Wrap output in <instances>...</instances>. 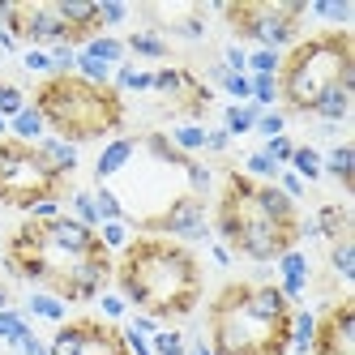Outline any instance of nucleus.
Instances as JSON below:
<instances>
[{"label": "nucleus", "mask_w": 355, "mask_h": 355, "mask_svg": "<svg viewBox=\"0 0 355 355\" xmlns=\"http://www.w3.org/2000/svg\"><path fill=\"white\" fill-rule=\"evenodd\" d=\"M112 90H116V94H150V90H155V69H141V64H129V60H124V64L112 73Z\"/></svg>", "instance_id": "nucleus-20"}, {"label": "nucleus", "mask_w": 355, "mask_h": 355, "mask_svg": "<svg viewBox=\"0 0 355 355\" xmlns=\"http://www.w3.org/2000/svg\"><path fill=\"white\" fill-rule=\"evenodd\" d=\"M180 175H184V180H189V193H193V197H201V201L210 197V189H214V171H210L206 163H197V159H189Z\"/></svg>", "instance_id": "nucleus-35"}, {"label": "nucleus", "mask_w": 355, "mask_h": 355, "mask_svg": "<svg viewBox=\"0 0 355 355\" xmlns=\"http://www.w3.org/2000/svg\"><path fill=\"white\" fill-rule=\"evenodd\" d=\"M167 137H171V146L180 150L184 159H193V155H201V150H206V129H201V124H189V120H180Z\"/></svg>", "instance_id": "nucleus-27"}, {"label": "nucleus", "mask_w": 355, "mask_h": 355, "mask_svg": "<svg viewBox=\"0 0 355 355\" xmlns=\"http://www.w3.org/2000/svg\"><path fill=\"white\" fill-rule=\"evenodd\" d=\"M244 175H248V180H257V184H274L278 180V171H283V167H278V163H270L266 155H261V150H248V155H244V167H240Z\"/></svg>", "instance_id": "nucleus-32"}, {"label": "nucleus", "mask_w": 355, "mask_h": 355, "mask_svg": "<svg viewBox=\"0 0 355 355\" xmlns=\"http://www.w3.org/2000/svg\"><path fill=\"white\" fill-rule=\"evenodd\" d=\"M210 232H218V244L236 248L240 257L270 266L287 248H300V210L278 184H257L244 171H227Z\"/></svg>", "instance_id": "nucleus-2"}, {"label": "nucleus", "mask_w": 355, "mask_h": 355, "mask_svg": "<svg viewBox=\"0 0 355 355\" xmlns=\"http://www.w3.org/2000/svg\"><path fill=\"white\" fill-rule=\"evenodd\" d=\"M133 227L141 236H163V240H175V244H201V240H210V210H206L201 197L180 193L167 210H159L155 218H141Z\"/></svg>", "instance_id": "nucleus-8"}, {"label": "nucleus", "mask_w": 355, "mask_h": 355, "mask_svg": "<svg viewBox=\"0 0 355 355\" xmlns=\"http://www.w3.org/2000/svg\"><path fill=\"white\" fill-rule=\"evenodd\" d=\"M90 193H94V210H98V223H124V201H120V193H116V189L98 184V189H90Z\"/></svg>", "instance_id": "nucleus-30"}, {"label": "nucleus", "mask_w": 355, "mask_h": 355, "mask_svg": "<svg viewBox=\"0 0 355 355\" xmlns=\"http://www.w3.org/2000/svg\"><path fill=\"white\" fill-rule=\"evenodd\" d=\"M78 52H86V56H94V60H103L107 69H120L124 56H129V52H124V39H116V35H90V39L78 47Z\"/></svg>", "instance_id": "nucleus-23"}, {"label": "nucleus", "mask_w": 355, "mask_h": 355, "mask_svg": "<svg viewBox=\"0 0 355 355\" xmlns=\"http://www.w3.org/2000/svg\"><path fill=\"white\" fill-rule=\"evenodd\" d=\"M309 13L317 17V21H329V26H338V31H347V21H351V0H313L309 5Z\"/></svg>", "instance_id": "nucleus-29"}, {"label": "nucleus", "mask_w": 355, "mask_h": 355, "mask_svg": "<svg viewBox=\"0 0 355 355\" xmlns=\"http://www.w3.org/2000/svg\"><path fill=\"white\" fill-rule=\"evenodd\" d=\"M321 163H325V175H329V180H338L347 193L355 189V146H351V141L329 146V155H321Z\"/></svg>", "instance_id": "nucleus-18"}, {"label": "nucleus", "mask_w": 355, "mask_h": 355, "mask_svg": "<svg viewBox=\"0 0 355 355\" xmlns=\"http://www.w3.org/2000/svg\"><path fill=\"white\" fill-rule=\"evenodd\" d=\"M133 159H137V137H112L103 150H98V159H94V175L107 184V180H116V175L129 167Z\"/></svg>", "instance_id": "nucleus-14"}, {"label": "nucleus", "mask_w": 355, "mask_h": 355, "mask_svg": "<svg viewBox=\"0 0 355 355\" xmlns=\"http://www.w3.org/2000/svg\"><path fill=\"white\" fill-rule=\"evenodd\" d=\"M304 184H317L321 175H325V163H321V150L317 146H295L291 150V163H287Z\"/></svg>", "instance_id": "nucleus-25"}, {"label": "nucleus", "mask_w": 355, "mask_h": 355, "mask_svg": "<svg viewBox=\"0 0 355 355\" xmlns=\"http://www.w3.org/2000/svg\"><path fill=\"white\" fill-rule=\"evenodd\" d=\"M278 69H283V56L278 52H266V47H248V78H278Z\"/></svg>", "instance_id": "nucleus-33"}, {"label": "nucleus", "mask_w": 355, "mask_h": 355, "mask_svg": "<svg viewBox=\"0 0 355 355\" xmlns=\"http://www.w3.org/2000/svg\"><path fill=\"white\" fill-rule=\"evenodd\" d=\"M252 133H261V137H278V133H287V112H278V107L261 112V116H257V124H252Z\"/></svg>", "instance_id": "nucleus-43"}, {"label": "nucleus", "mask_w": 355, "mask_h": 355, "mask_svg": "<svg viewBox=\"0 0 355 355\" xmlns=\"http://www.w3.org/2000/svg\"><path fill=\"white\" fill-rule=\"evenodd\" d=\"M98 313L107 317V325H116L124 313H129V300H124L120 291H103V295H98Z\"/></svg>", "instance_id": "nucleus-45"}, {"label": "nucleus", "mask_w": 355, "mask_h": 355, "mask_svg": "<svg viewBox=\"0 0 355 355\" xmlns=\"http://www.w3.org/2000/svg\"><path fill=\"white\" fill-rule=\"evenodd\" d=\"M0 137H9V120L5 116H0Z\"/></svg>", "instance_id": "nucleus-58"}, {"label": "nucleus", "mask_w": 355, "mask_h": 355, "mask_svg": "<svg viewBox=\"0 0 355 355\" xmlns=\"http://www.w3.org/2000/svg\"><path fill=\"white\" fill-rule=\"evenodd\" d=\"M78 355H129V351H124V338H120L116 325L82 317V347H78Z\"/></svg>", "instance_id": "nucleus-13"}, {"label": "nucleus", "mask_w": 355, "mask_h": 355, "mask_svg": "<svg viewBox=\"0 0 355 355\" xmlns=\"http://www.w3.org/2000/svg\"><path fill=\"white\" fill-rule=\"evenodd\" d=\"M26 214H31L35 223H52V218H60V197H43V201H35Z\"/></svg>", "instance_id": "nucleus-49"}, {"label": "nucleus", "mask_w": 355, "mask_h": 355, "mask_svg": "<svg viewBox=\"0 0 355 355\" xmlns=\"http://www.w3.org/2000/svg\"><path fill=\"white\" fill-rule=\"evenodd\" d=\"M112 73H116V69H107L103 60H94V56L78 52V64H73V78H82V82H90V86H112Z\"/></svg>", "instance_id": "nucleus-31"}, {"label": "nucleus", "mask_w": 355, "mask_h": 355, "mask_svg": "<svg viewBox=\"0 0 355 355\" xmlns=\"http://www.w3.org/2000/svg\"><path fill=\"white\" fill-rule=\"evenodd\" d=\"M35 334V329H31V317L26 313H21V309H13V304H9V309L5 313H0V343H5V347H21V343H26Z\"/></svg>", "instance_id": "nucleus-24"}, {"label": "nucleus", "mask_w": 355, "mask_h": 355, "mask_svg": "<svg viewBox=\"0 0 355 355\" xmlns=\"http://www.w3.org/2000/svg\"><path fill=\"white\" fill-rule=\"evenodd\" d=\"M98 244H103V252H124L133 240V227L129 223H98Z\"/></svg>", "instance_id": "nucleus-34"}, {"label": "nucleus", "mask_w": 355, "mask_h": 355, "mask_svg": "<svg viewBox=\"0 0 355 355\" xmlns=\"http://www.w3.org/2000/svg\"><path fill=\"white\" fill-rule=\"evenodd\" d=\"M210 257H214V266H232V248H227V244H210Z\"/></svg>", "instance_id": "nucleus-53"}, {"label": "nucleus", "mask_w": 355, "mask_h": 355, "mask_svg": "<svg viewBox=\"0 0 355 355\" xmlns=\"http://www.w3.org/2000/svg\"><path fill=\"white\" fill-rule=\"evenodd\" d=\"M35 155H39V163L56 175V180L64 184L73 171H78V163H82V155H78V146H69V141H60V137H52L47 133L43 141H35Z\"/></svg>", "instance_id": "nucleus-12"}, {"label": "nucleus", "mask_w": 355, "mask_h": 355, "mask_svg": "<svg viewBox=\"0 0 355 355\" xmlns=\"http://www.w3.org/2000/svg\"><path fill=\"white\" fill-rule=\"evenodd\" d=\"M291 150H295V141H291L287 133H278V137H266L261 155H266L270 163H278V167H287V163H291Z\"/></svg>", "instance_id": "nucleus-40"}, {"label": "nucleus", "mask_w": 355, "mask_h": 355, "mask_svg": "<svg viewBox=\"0 0 355 355\" xmlns=\"http://www.w3.org/2000/svg\"><path fill=\"white\" fill-rule=\"evenodd\" d=\"M9 35L17 43L26 39L31 47H43V52H47V47H56V43H69V31H64V21L56 17L52 5H17L13 17H9Z\"/></svg>", "instance_id": "nucleus-10"}, {"label": "nucleus", "mask_w": 355, "mask_h": 355, "mask_svg": "<svg viewBox=\"0 0 355 355\" xmlns=\"http://www.w3.org/2000/svg\"><path fill=\"white\" fill-rule=\"evenodd\" d=\"M124 52L137 56V60H167L171 56V43L163 39V31L146 26V31H133L129 39H124Z\"/></svg>", "instance_id": "nucleus-16"}, {"label": "nucleus", "mask_w": 355, "mask_h": 355, "mask_svg": "<svg viewBox=\"0 0 355 355\" xmlns=\"http://www.w3.org/2000/svg\"><path fill=\"white\" fill-rule=\"evenodd\" d=\"M309 13L304 0H240V5H223V17L232 21V31L252 47H266V52H291L295 35H300V17Z\"/></svg>", "instance_id": "nucleus-6"}, {"label": "nucleus", "mask_w": 355, "mask_h": 355, "mask_svg": "<svg viewBox=\"0 0 355 355\" xmlns=\"http://www.w3.org/2000/svg\"><path fill=\"white\" fill-rule=\"evenodd\" d=\"M26 317H35V321H52V325H64L69 321V304L60 300V295H52V291H43V287H35L31 295H26V309H21Z\"/></svg>", "instance_id": "nucleus-19"}, {"label": "nucleus", "mask_w": 355, "mask_h": 355, "mask_svg": "<svg viewBox=\"0 0 355 355\" xmlns=\"http://www.w3.org/2000/svg\"><path fill=\"white\" fill-rule=\"evenodd\" d=\"M47 56H52V78H64V73H73V64H78V47L56 43V47H47Z\"/></svg>", "instance_id": "nucleus-42"}, {"label": "nucleus", "mask_w": 355, "mask_h": 355, "mask_svg": "<svg viewBox=\"0 0 355 355\" xmlns=\"http://www.w3.org/2000/svg\"><path fill=\"white\" fill-rule=\"evenodd\" d=\"M189 355H214V351H210L206 338H193V343H189Z\"/></svg>", "instance_id": "nucleus-55"}, {"label": "nucleus", "mask_w": 355, "mask_h": 355, "mask_svg": "<svg viewBox=\"0 0 355 355\" xmlns=\"http://www.w3.org/2000/svg\"><path fill=\"white\" fill-rule=\"evenodd\" d=\"M21 69L35 73V78H52V56H47L43 47H26V52H21Z\"/></svg>", "instance_id": "nucleus-44"}, {"label": "nucleus", "mask_w": 355, "mask_h": 355, "mask_svg": "<svg viewBox=\"0 0 355 355\" xmlns=\"http://www.w3.org/2000/svg\"><path fill=\"white\" fill-rule=\"evenodd\" d=\"M329 270H334L343 283H355V240H334L329 244Z\"/></svg>", "instance_id": "nucleus-28"}, {"label": "nucleus", "mask_w": 355, "mask_h": 355, "mask_svg": "<svg viewBox=\"0 0 355 355\" xmlns=\"http://www.w3.org/2000/svg\"><path fill=\"white\" fill-rule=\"evenodd\" d=\"M116 283L129 309L167 321V317H193L206 291V274L189 244H175L163 236H133L129 248L116 261Z\"/></svg>", "instance_id": "nucleus-1"}, {"label": "nucleus", "mask_w": 355, "mask_h": 355, "mask_svg": "<svg viewBox=\"0 0 355 355\" xmlns=\"http://www.w3.org/2000/svg\"><path fill=\"white\" fill-rule=\"evenodd\" d=\"M167 31L175 39H184V43H201V39H206V17H201V13H180V17H171Z\"/></svg>", "instance_id": "nucleus-36"}, {"label": "nucleus", "mask_w": 355, "mask_h": 355, "mask_svg": "<svg viewBox=\"0 0 355 355\" xmlns=\"http://www.w3.org/2000/svg\"><path fill=\"white\" fill-rule=\"evenodd\" d=\"M0 52H5V56H13V52H17V39H13L5 26H0Z\"/></svg>", "instance_id": "nucleus-54"}, {"label": "nucleus", "mask_w": 355, "mask_h": 355, "mask_svg": "<svg viewBox=\"0 0 355 355\" xmlns=\"http://www.w3.org/2000/svg\"><path fill=\"white\" fill-rule=\"evenodd\" d=\"M9 137L13 141H21V146H35V141H43L47 137V124H43V116H39V107L35 103H26L13 120H9Z\"/></svg>", "instance_id": "nucleus-22"}, {"label": "nucleus", "mask_w": 355, "mask_h": 355, "mask_svg": "<svg viewBox=\"0 0 355 355\" xmlns=\"http://www.w3.org/2000/svg\"><path fill=\"white\" fill-rule=\"evenodd\" d=\"M206 150H210V155H223V150H232V133H227L223 124H218V129H206Z\"/></svg>", "instance_id": "nucleus-50"}, {"label": "nucleus", "mask_w": 355, "mask_h": 355, "mask_svg": "<svg viewBox=\"0 0 355 355\" xmlns=\"http://www.w3.org/2000/svg\"><path fill=\"white\" fill-rule=\"evenodd\" d=\"M9 300H13V291H9V283H5V278H0V313L9 309Z\"/></svg>", "instance_id": "nucleus-56"}, {"label": "nucleus", "mask_w": 355, "mask_h": 355, "mask_svg": "<svg viewBox=\"0 0 355 355\" xmlns=\"http://www.w3.org/2000/svg\"><path fill=\"white\" fill-rule=\"evenodd\" d=\"M351 94L355 90H347V86H334V90H325L317 103H313V120H321V124H347V116H351Z\"/></svg>", "instance_id": "nucleus-17"}, {"label": "nucleus", "mask_w": 355, "mask_h": 355, "mask_svg": "<svg viewBox=\"0 0 355 355\" xmlns=\"http://www.w3.org/2000/svg\"><path fill=\"white\" fill-rule=\"evenodd\" d=\"M94 9H98V35H107L112 26H120V21L129 17V5H124V0H94Z\"/></svg>", "instance_id": "nucleus-39"}, {"label": "nucleus", "mask_w": 355, "mask_h": 355, "mask_svg": "<svg viewBox=\"0 0 355 355\" xmlns=\"http://www.w3.org/2000/svg\"><path fill=\"white\" fill-rule=\"evenodd\" d=\"M218 90L227 98H236V103H248V73H227V78L218 82Z\"/></svg>", "instance_id": "nucleus-46"}, {"label": "nucleus", "mask_w": 355, "mask_h": 355, "mask_svg": "<svg viewBox=\"0 0 355 355\" xmlns=\"http://www.w3.org/2000/svg\"><path fill=\"white\" fill-rule=\"evenodd\" d=\"M313 334H317V313L313 309H291L287 355H313Z\"/></svg>", "instance_id": "nucleus-21"}, {"label": "nucleus", "mask_w": 355, "mask_h": 355, "mask_svg": "<svg viewBox=\"0 0 355 355\" xmlns=\"http://www.w3.org/2000/svg\"><path fill=\"white\" fill-rule=\"evenodd\" d=\"M218 60H223V69H227V73H244V69H248V47H240V43H227Z\"/></svg>", "instance_id": "nucleus-47"}, {"label": "nucleus", "mask_w": 355, "mask_h": 355, "mask_svg": "<svg viewBox=\"0 0 355 355\" xmlns=\"http://www.w3.org/2000/svg\"><path fill=\"white\" fill-rule=\"evenodd\" d=\"M60 180L35 155V146L0 137V201L13 210H31L43 197H60Z\"/></svg>", "instance_id": "nucleus-7"}, {"label": "nucleus", "mask_w": 355, "mask_h": 355, "mask_svg": "<svg viewBox=\"0 0 355 355\" xmlns=\"http://www.w3.org/2000/svg\"><path fill=\"white\" fill-rule=\"evenodd\" d=\"M21 107H26V94H21V86H13V82H0V116H5V120H13Z\"/></svg>", "instance_id": "nucleus-41"}, {"label": "nucleus", "mask_w": 355, "mask_h": 355, "mask_svg": "<svg viewBox=\"0 0 355 355\" xmlns=\"http://www.w3.org/2000/svg\"><path fill=\"white\" fill-rule=\"evenodd\" d=\"M334 86L355 90V39L347 31L300 39L283 56V69H278V103H287L291 112L309 116L317 98Z\"/></svg>", "instance_id": "nucleus-5"}, {"label": "nucleus", "mask_w": 355, "mask_h": 355, "mask_svg": "<svg viewBox=\"0 0 355 355\" xmlns=\"http://www.w3.org/2000/svg\"><path fill=\"white\" fill-rule=\"evenodd\" d=\"M17 355H47V343H43L39 334H31L26 343H21V347H17Z\"/></svg>", "instance_id": "nucleus-52"}, {"label": "nucleus", "mask_w": 355, "mask_h": 355, "mask_svg": "<svg viewBox=\"0 0 355 355\" xmlns=\"http://www.w3.org/2000/svg\"><path fill=\"white\" fill-rule=\"evenodd\" d=\"M129 329H137V334H141V338H155V334H159V329H163V325H159L155 317H146V313H137V317L129 321Z\"/></svg>", "instance_id": "nucleus-51"}, {"label": "nucleus", "mask_w": 355, "mask_h": 355, "mask_svg": "<svg viewBox=\"0 0 355 355\" xmlns=\"http://www.w3.org/2000/svg\"><path fill=\"white\" fill-rule=\"evenodd\" d=\"M313 355H355V300L343 295L317 317Z\"/></svg>", "instance_id": "nucleus-9"}, {"label": "nucleus", "mask_w": 355, "mask_h": 355, "mask_svg": "<svg viewBox=\"0 0 355 355\" xmlns=\"http://www.w3.org/2000/svg\"><path fill=\"white\" fill-rule=\"evenodd\" d=\"M0 60H5V52H0Z\"/></svg>", "instance_id": "nucleus-59"}, {"label": "nucleus", "mask_w": 355, "mask_h": 355, "mask_svg": "<svg viewBox=\"0 0 355 355\" xmlns=\"http://www.w3.org/2000/svg\"><path fill=\"white\" fill-rule=\"evenodd\" d=\"M31 103L39 107L47 133L69 141V146L112 137L124 124V98L112 86H90L82 78H73V73H64V78H43Z\"/></svg>", "instance_id": "nucleus-4"}, {"label": "nucleus", "mask_w": 355, "mask_h": 355, "mask_svg": "<svg viewBox=\"0 0 355 355\" xmlns=\"http://www.w3.org/2000/svg\"><path fill=\"white\" fill-rule=\"evenodd\" d=\"M274 266H278V283H274V287L283 291L291 304H300V300H304V291H309V278H313L309 252H304V248H287Z\"/></svg>", "instance_id": "nucleus-11"}, {"label": "nucleus", "mask_w": 355, "mask_h": 355, "mask_svg": "<svg viewBox=\"0 0 355 355\" xmlns=\"http://www.w3.org/2000/svg\"><path fill=\"white\" fill-rule=\"evenodd\" d=\"M69 206H73V214H69V218H78L82 227L98 232V210H94V193H90V189H78V193L69 197Z\"/></svg>", "instance_id": "nucleus-37"}, {"label": "nucleus", "mask_w": 355, "mask_h": 355, "mask_svg": "<svg viewBox=\"0 0 355 355\" xmlns=\"http://www.w3.org/2000/svg\"><path fill=\"white\" fill-rule=\"evenodd\" d=\"M334 133H338V124H321L317 120V137H334Z\"/></svg>", "instance_id": "nucleus-57"}, {"label": "nucleus", "mask_w": 355, "mask_h": 355, "mask_svg": "<svg viewBox=\"0 0 355 355\" xmlns=\"http://www.w3.org/2000/svg\"><path fill=\"white\" fill-rule=\"evenodd\" d=\"M313 227H317V240H347L351 236V210L343 201H321L317 214H313Z\"/></svg>", "instance_id": "nucleus-15"}, {"label": "nucleus", "mask_w": 355, "mask_h": 355, "mask_svg": "<svg viewBox=\"0 0 355 355\" xmlns=\"http://www.w3.org/2000/svg\"><path fill=\"white\" fill-rule=\"evenodd\" d=\"M150 351L155 355H189V338L180 329H159V334L150 338Z\"/></svg>", "instance_id": "nucleus-38"}, {"label": "nucleus", "mask_w": 355, "mask_h": 355, "mask_svg": "<svg viewBox=\"0 0 355 355\" xmlns=\"http://www.w3.org/2000/svg\"><path fill=\"white\" fill-rule=\"evenodd\" d=\"M295 304L270 278L227 283L210 300L206 343L214 355H287Z\"/></svg>", "instance_id": "nucleus-3"}, {"label": "nucleus", "mask_w": 355, "mask_h": 355, "mask_svg": "<svg viewBox=\"0 0 355 355\" xmlns=\"http://www.w3.org/2000/svg\"><path fill=\"white\" fill-rule=\"evenodd\" d=\"M257 116H261L257 103H227L223 107V129L232 133V137H248L252 124H257Z\"/></svg>", "instance_id": "nucleus-26"}, {"label": "nucleus", "mask_w": 355, "mask_h": 355, "mask_svg": "<svg viewBox=\"0 0 355 355\" xmlns=\"http://www.w3.org/2000/svg\"><path fill=\"white\" fill-rule=\"evenodd\" d=\"M274 184H278V189H283V193H287V197L295 201V206H300V197H304V193H309V184H304V180H300V175L291 171V167H283V171H278V180H274Z\"/></svg>", "instance_id": "nucleus-48"}]
</instances>
